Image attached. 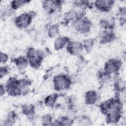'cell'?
I'll use <instances>...</instances> for the list:
<instances>
[{
	"instance_id": "3957f363",
	"label": "cell",
	"mask_w": 126,
	"mask_h": 126,
	"mask_svg": "<svg viewBox=\"0 0 126 126\" xmlns=\"http://www.w3.org/2000/svg\"><path fill=\"white\" fill-rule=\"evenodd\" d=\"M32 20L31 15L27 13L22 14L18 16L16 20V23L20 28H26L28 27Z\"/></svg>"
},
{
	"instance_id": "6da1fadb",
	"label": "cell",
	"mask_w": 126,
	"mask_h": 126,
	"mask_svg": "<svg viewBox=\"0 0 126 126\" xmlns=\"http://www.w3.org/2000/svg\"><path fill=\"white\" fill-rule=\"evenodd\" d=\"M55 86L58 90H64L69 87L70 82L69 79L65 75H60L54 79Z\"/></svg>"
},
{
	"instance_id": "7a4b0ae2",
	"label": "cell",
	"mask_w": 126,
	"mask_h": 126,
	"mask_svg": "<svg viewBox=\"0 0 126 126\" xmlns=\"http://www.w3.org/2000/svg\"><path fill=\"white\" fill-rule=\"evenodd\" d=\"M75 29L78 32L85 33L87 32L90 28V23L86 19L80 18L75 21L74 23Z\"/></svg>"
},
{
	"instance_id": "8992f818",
	"label": "cell",
	"mask_w": 126,
	"mask_h": 126,
	"mask_svg": "<svg viewBox=\"0 0 126 126\" xmlns=\"http://www.w3.org/2000/svg\"><path fill=\"white\" fill-rule=\"evenodd\" d=\"M58 1L53 0H46L43 1V7L44 9L48 12H51L56 10V7L57 6Z\"/></svg>"
},
{
	"instance_id": "ffe728a7",
	"label": "cell",
	"mask_w": 126,
	"mask_h": 126,
	"mask_svg": "<svg viewBox=\"0 0 126 126\" xmlns=\"http://www.w3.org/2000/svg\"><path fill=\"white\" fill-rule=\"evenodd\" d=\"M8 59V56H7L6 54L1 53V56H0V62H1V63L6 62L7 61Z\"/></svg>"
},
{
	"instance_id": "30bf717a",
	"label": "cell",
	"mask_w": 126,
	"mask_h": 126,
	"mask_svg": "<svg viewBox=\"0 0 126 126\" xmlns=\"http://www.w3.org/2000/svg\"><path fill=\"white\" fill-rule=\"evenodd\" d=\"M16 65L17 67L20 69L25 68L28 65V61L24 57H20L16 60Z\"/></svg>"
},
{
	"instance_id": "2e32d148",
	"label": "cell",
	"mask_w": 126,
	"mask_h": 126,
	"mask_svg": "<svg viewBox=\"0 0 126 126\" xmlns=\"http://www.w3.org/2000/svg\"><path fill=\"white\" fill-rule=\"evenodd\" d=\"M26 2L27 1L24 0H14L11 2V7L15 9L18 8Z\"/></svg>"
},
{
	"instance_id": "d6986e66",
	"label": "cell",
	"mask_w": 126,
	"mask_h": 126,
	"mask_svg": "<svg viewBox=\"0 0 126 126\" xmlns=\"http://www.w3.org/2000/svg\"><path fill=\"white\" fill-rule=\"evenodd\" d=\"M61 123H63L62 125H66V126H69L71 125V120L69 118H64L62 120Z\"/></svg>"
},
{
	"instance_id": "44dd1931",
	"label": "cell",
	"mask_w": 126,
	"mask_h": 126,
	"mask_svg": "<svg viewBox=\"0 0 126 126\" xmlns=\"http://www.w3.org/2000/svg\"><path fill=\"white\" fill-rule=\"evenodd\" d=\"M90 122V120L87 118H83L81 121V123H82V125H88Z\"/></svg>"
},
{
	"instance_id": "52a82bcc",
	"label": "cell",
	"mask_w": 126,
	"mask_h": 126,
	"mask_svg": "<svg viewBox=\"0 0 126 126\" xmlns=\"http://www.w3.org/2000/svg\"><path fill=\"white\" fill-rule=\"evenodd\" d=\"M68 50L73 54H76L81 52L82 49V46L81 44L77 42H73L71 43L68 46Z\"/></svg>"
},
{
	"instance_id": "4fadbf2b",
	"label": "cell",
	"mask_w": 126,
	"mask_h": 126,
	"mask_svg": "<svg viewBox=\"0 0 126 126\" xmlns=\"http://www.w3.org/2000/svg\"><path fill=\"white\" fill-rule=\"evenodd\" d=\"M58 32V28L56 25L51 26L48 30V34L50 36H55Z\"/></svg>"
},
{
	"instance_id": "7c38bea8",
	"label": "cell",
	"mask_w": 126,
	"mask_h": 126,
	"mask_svg": "<svg viewBox=\"0 0 126 126\" xmlns=\"http://www.w3.org/2000/svg\"><path fill=\"white\" fill-rule=\"evenodd\" d=\"M77 16V12L74 10H70L65 15V19L67 21L75 19Z\"/></svg>"
},
{
	"instance_id": "5bb4252c",
	"label": "cell",
	"mask_w": 126,
	"mask_h": 126,
	"mask_svg": "<svg viewBox=\"0 0 126 126\" xmlns=\"http://www.w3.org/2000/svg\"><path fill=\"white\" fill-rule=\"evenodd\" d=\"M23 110L25 114L31 115L33 111V107L31 104H26L23 106Z\"/></svg>"
},
{
	"instance_id": "7402d4cb",
	"label": "cell",
	"mask_w": 126,
	"mask_h": 126,
	"mask_svg": "<svg viewBox=\"0 0 126 126\" xmlns=\"http://www.w3.org/2000/svg\"><path fill=\"white\" fill-rule=\"evenodd\" d=\"M6 70L5 68L1 67V68H0V78H2L4 75V74L6 73Z\"/></svg>"
},
{
	"instance_id": "ba28073f",
	"label": "cell",
	"mask_w": 126,
	"mask_h": 126,
	"mask_svg": "<svg viewBox=\"0 0 126 126\" xmlns=\"http://www.w3.org/2000/svg\"><path fill=\"white\" fill-rule=\"evenodd\" d=\"M86 101L89 104H94L97 100V94L94 91L88 92L85 96Z\"/></svg>"
},
{
	"instance_id": "9c48e42d",
	"label": "cell",
	"mask_w": 126,
	"mask_h": 126,
	"mask_svg": "<svg viewBox=\"0 0 126 126\" xmlns=\"http://www.w3.org/2000/svg\"><path fill=\"white\" fill-rule=\"evenodd\" d=\"M67 42V40L65 38L60 37L56 39L54 42V47L57 50L61 49L64 47Z\"/></svg>"
},
{
	"instance_id": "ac0fdd59",
	"label": "cell",
	"mask_w": 126,
	"mask_h": 126,
	"mask_svg": "<svg viewBox=\"0 0 126 126\" xmlns=\"http://www.w3.org/2000/svg\"><path fill=\"white\" fill-rule=\"evenodd\" d=\"M51 119L50 117L48 115H45L43 116L42 118V122L43 123V125H49L51 123Z\"/></svg>"
},
{
	"instance_id": "5b68a950",
	"label": "cell",
	"mask_w": 126,
	"mask_h": 126,
	"mask_svg": "<svg viewBox=\"0 0 126 126\" xmlns=\"http://www.w3.org/2000/svg\"><path fill=\"white\" fill-rule=\"evenodd\" d=\"M114 1L111 0L96 1L95 4L96 7L102 11L108 10L112 7Z\"/></svg>"
},
{
	"instance_id": "8fae6325",
	"label": "cell",
	"mask_w": 126,
	"mask_h": 126,
	"mask_svg": "<svg viewBox=\"0 0 126 126\" xmlns=\"http://www.w3.org/2000/svg\"><path fill=\"white\" fill-rule=\"evenodd\" d=\"M57 95L56 94H53L49 95L45 99V103L48 106H52L55 102Z\"/></svg>"
},
{
	"instance_id": "9a60e30c",
	"label": "cell",
	"mask_w": 126,
	"mask_h": 126,
	"mask_svg": "<svg viewBox=\"0 0 126 126\" xmlns=\"http://www.w3.org/2000/svg\"><path fill=\"white\" fill-rule=\"evenodd\" d=\"M93 40L92 39H87L84 41V46L87 51H90L93 47Z\"/></svg>"
},
{
	"instance_id": "277c9868",
	"label": "cell",
	"mask_w": 126,
	"mask_h": 126,
	"mask_svg": "<svg viewBox=\"0 0 126 126\" xmlns=\"http://www.w3.org/2000/svg\"><path fill=\"white\" fill-rule=\"evenodd\" d=\"M119 67V63L115 60H110L105 64V70L107 74H111L116 72Z\"/></svg>"
},
{
	"instance_id": "e0dca14e",
	"label": "cell",
	"mask_w": 126,
	"mask_h": 126,
	"mask_svg": "<svg viewBox=\"0 0 126 126\" xmlns=\"http://www.w3.org/2000/svg\"><path fill=\"white\" fill-rule=\"evenodd\" d=\"M113 37V35L111 33L107 32L104 34L102 36V40L105 42H109L112 40Z\"/></svg>"
},
{
	"instance_id": "603a6c76",
	"label": "cell",
	"mask_w": 126,
	"mask_h": 126,
	"mask_svg": "<svg viewBox=\"0 0 126 126\" xmlns=\"http://www.w3.org/2000/svg\"><path fill=\"white\" fill-rule=\"evenodd\" d=\"M4 93V88L2 87V86L1 85L0 86V94L1 95H2Z\"/></svg>"
}]
</instances>
